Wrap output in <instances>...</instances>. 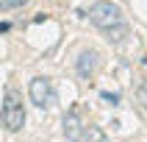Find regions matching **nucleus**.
I'll return each instance as SVG.
<instances>
[{
    "instance_id": "obj_1",
    "label": "nucleus",
    "mask_w": 147,
    "mask_h": 142,
    "mask_svg": "<svg viewBox=\"0 0 147 142\" xmlns=\"http://www.w3.org/2000/svg\"><path fill=\"white\" fill-rule=\"evenodd\" d=\"M0 123L6 131H20L25 125V109H22V98L14 86L6 89V100H3V109H0Z\"/></svg>"
},
{
    "instance_id": "obj_2",
    "label": "nucleus",
    "mask_w": 147,
    "mask_h": 142,
    "mask_svg": "<svg viewBox=\"0 0 147 142\" xmlns=\"http://www.w3.org/2000/svg\"><path fill=\"white\" fill-rule=\"evenodd\" d=\"M89 20L97 28H103V31H111L117 25H122V8L117 3H111V0H97L89 8Z\"/></svg>"
},
{
    "instance_id": "obj_3",
    "label": "nucleus",
    "mask_w": 147,
    "mask_h": 142,
    "mask_svg": "<svg viewBox=\"0 0 147 142\" xmlns=\"http://www.w3.org/2000/svg\"><path fill=\"white\" fill-rule=\"evenodd\" d=\"M28 92H31V100H33L39 109H50L53 103H56V89H53V81H50V78H45V75H36V78L31 81V86H28Z\"/></svg>"
},
{
    "instance_id": "obj_4",
    "label": "nucleus",
    "mask_w": 147,
    "mask_h": 142,
    "mask_svg": "<svg viewBox=\"0 0 147 142\" xmlns=\"http://www.w3.org/2000/svg\"><path fill=\"white\" fill-rule=\"evenodd\" d=\"M75 70H78L81 78H92L100 70V53L97 50H83L78 56V61H75Z\"/></svg>"
},
{
    "instance_id": "obj_5",
    "label": "nucleus",
    "mask_w": 147,
    "mask_h": 142,
    "mask_svg": "<svg viewBox=\"0 0 147 142\" xmlns=\"http://www.w3.org/2000/svg\"><path fill=\"white\" fill-rule=\"evenodd\" d=\"M61 128H64V137H67L69 142H81L83 137H86V128H83V120H81L78 111H69V114L64 117Z\"/></svg>"
},
{
    "instance_id": "obj_6",
    "label": "nucleus",
    "mask_w": 147,
    "mask_h": 142,
    "mask_svg": "<svg viewBox=\"0 0 147 142\" xmlns=\"http://www.w3.org/2000/svg\"><path fill=\"white\" fill-rule=\"evenodd\" d=\"M86 142H108V134L100 128V125H89L86 128V137H83Z\"/></svg>"
},
{
    "instance_id": "obj_7",
    "label": "nucleus",
    "mask_w": 147,
    "mask_h": 142,
    "mask_svg": "<svg viewBox=\"0 0 147 142\" xmlns=\"http://www.w3.org/2000/svg\"><path fill=\"white\" fill-rule=\"evenodd\" d=\"M125 33H128V25H117V28H111V31H108V39H114V42H119V39H122V36H125Z\"/></svg>"
},
{
    "instance_id": "obj_8",
    "label": "nucleus",
    "mask_w": 147,
    "mask_h": 142,
    "mask_svg": "<svg viewBox=\"0 0 147 142\" xmlns=\"http://www.w3.org/2000/svg\"><path fill=\"white\" fill-rule=\"evenodd\" d=\"M28 0H0V8L3 11H8V8H20V6H25Z\"/></svg>"
},
{
    "instance_id": "obj_9",
    "label": "nucleus",
    "mask_w": 147,
    "mask_h": 142,
    "mask_svg": "<svg viewBox=\"0 0 147 142\" xmlns=\"http://www.w3.org/2000/svg\"><path fill=\"white\" fill-rule=\"evenodd\" d=\"M139 100L144 103V109H147V78H144V81L139 84Z\"/></svg>"
},
{
    "instance_id": "obj_10",
    "label": "nucleus",
    "mask_w": 147,
    "mask_h": 142,
    "mask_svg": "<svg viewBox=\"0 0 147 142\" xmlns=\"http://www.w3.org/2000/svg\"><path fill=\"white\" fill-rule=\"evenodd\" d=\"M103 100H108L111 106H117V103H119V95H117V92H103Z\"/></svg>"
},
{
    "instance_id": "obj_11",
    "label": "nucleus",
    "mask_w": 147,
    "mask_h": 142,
    "mask_svg": "<svg viewBox=\"0 0 147 142\" xmlns=\"http://www.w3.org/2000/svg\"><path fill=\"white\" fill-rule=\"evenodd\" d=\"M8 28H11V25H8V22H0V33H6Z\"/></svg>"
}]
</instances>
